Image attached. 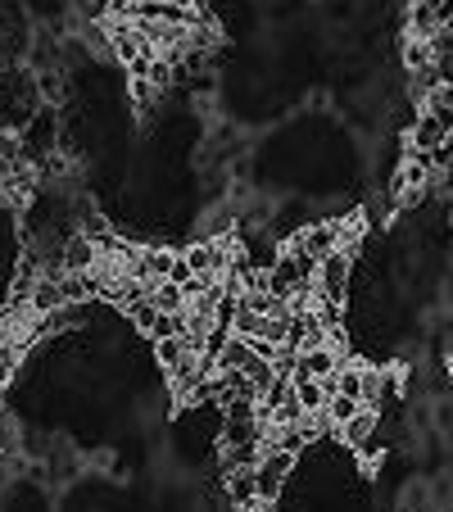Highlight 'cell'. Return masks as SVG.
Listing matches in <instances>:
<instances>
[{
  "mask_svg": "<svg viewBox=\"0 0 453 512\" xmlns=\"http://www.w3.org/2000/svg\"><path fill=\"white\" fill-rule=\"evenodd\" d=\"M358 408H363V404H358V399H349V395H331L327 413H322V417H327V426H331V435H336V431H340V426H345V422H349V417H354V413H358Z\"/></svg>",
  "mask_w": 453,
  "mask_h": 512,
  "instance_id": "ac0fdd59",
  "label": "cell"
},
{
  "mask_svg": "<svg viewBox=\"0 0 453 512\" xmlns=\"http://www.w3.org/2000/svg\"><path fill=\"white\" fill-rule=\"evenodd\" d=\"M150 300H155L159 313H186V286H177V281H159L155 290H150Z\"/></svg>",
  "mask_w": 453,
  "mask_h": 512,
  "instance_id": "2e32d148",
  "label": "cell"
},
{
  "mask_svg": "<svg viewBox=\"0 0 453 512\" xmlns=\"http://www.w3.org/2000/svg\"><path fill=\"white\" fill-rule=\"evenodd\" d=\"M449 127H453V114L449 109H431V105H422V114H417V123L408 127V155H435L444 145V136H449Z\"/></svg>",
  "mask_w": 453,
  "mask_h": 512,
  "instance_id": "277c9868",
  "label": "cell"
},
{
  "mask_svg": "<svg viewBox=\"0 0 453 512\" xmlns=\"http://www.w3.org/2000/svg\"><path fill=\"white\" fill-rule=\"evenodd\" d=\"M150 345H155V363H159V372H164V377H173L177 368H186V363L200 354V349H195L186 336H159V340H150Z\"/></svg>",
  "mask_w": 453,
  "mask_h": 512,
  "instance_id": "52a82bcc",
  "label": "cell"
},
{
  "mask_svg": "<svg viewBox=\"0 0 453 512\" xmlns=\"http://www.w3.org/2000/svg\"><path fill=\"white\" fill-rule=\"evenodd\" d=\"M354 259H358V254L340 245V250H331V254H327V259L313 263V290H318V300H322V304H331V309H345Z\"/></svg>",
  "mask_w": 453,
  "mask_h": 512,
  "instance_id": "6da1fadb",
  "label": "cell"
},
{
  "mask_svg": "<svg viewBox=\"0 0 453 512\" xmlns=\"http://www.w3.org/2000/svg\"><path fill=\"white\" fill-rule=\"evenodd\" d=\"M422 105H431V109H449V114H453V78H449V82H440V87H435L431 96L422 100Z\"/></svg>",
  "mask_w": 453,
  "mask_h": 512,
  "instance_id": "ffe728a7",
  "label": "cell"
},
{
  "mask_svg": "<svg viewBox=\"0 0 453 512\" xmlns=\"http://www.w3.org/2000/svg\"><path fill=\"white\" fill-rule=\"evenodd\" d=\"M345 363V358L336 354V349L322 340V345L313 349H295V377H318V381H331L336 377V368Z\"/></svg>",
  "mask_w": 453,
  "mask_h": 512,
  "instance_id": "8992f818",
  "label": "cell"
},
{
  "mask_svg": "<svg viewBox=\"0 0 453 512\" xmlns=\"http://www.w3.org/2000/svg\"><path fill=\"white\" fill-rule=\"evenodd\" d=\"M28 309L37 313V318H46V313L68 309V300H64V281H59V272H46V277L37 281V290L28 295Z\"/></svg>",
  "mask_w": 453,
  "mask_h": 512,
  "instance_id": "30bf717a",
  "label": "cell"
},
{
  "mask_svg": "<svg viewBox=\"0 0 453 512\" xmlns=\"http://www.w3.org/2000/svg\"><path fill=\"white\" fill-rule=\"evenodd\" d=\"M82 37H87V50H96L100 59H114V50H109V23H82Z\"/></svg>",
  "mask_w": 453,
  "mask_h": 512,
  "instance_id": "d6986e66",
  "label": "cell"
},
{
  "mask_svg": "<svg viewBox=\"0 0 453 512\" xmlns=\"http://www.w3.org/2000/svg\"><path fill=\"white\" fill-rule=\"evenodd\" d=\"M59 268L64 272H96L100 268V245L91 241L87 232H68L64 245H59Z\"/></svg>",
  "mask_w": 453,
  "mask_h": 512,
  "instance_id": "5b68a950",
  "label": "cell"
},
{
  "mask_svg": "<svg viewBox=\"0 0 453 512\" xmlns=\"http://www.w3.org/2000/svg\"><path fill=\"white\" fill-rule=\"evenodd\" d=\"M376 435H381V413H376V408H358V413L336 431V440L349 449H363L367 440H376Z\"/></svg>",
  "mask_w": 453,
  "mask_h": 512,
  "instance_id": "ba28073f",
  "label": "cell"
},
{
  "mask_svg": "<svg viewBox=\"0 0 453 512\" xmlns=\"http://www.w3.org/2000/svg\"><path fill=\"white\" fill-rule=\"evenodd\" d=\"M37 96H41V105H64V96H68V87H64V68H41L37 73Z\"/></svg>",
  "mask_w": 453,
  "mask_h": 512,
  "instance_id": "9a60e30c",
  "label": "cell"
},
{
  "mask_svg": "<svg viewBox=\"0 0 453 512\" xmlns=\"http://www.w3.org/2000/svg\"><path fill=\"white\" fill-rule=\"evenodd\" d=\"M440 5L444 0H413V5H408V37L431 41L435 32H440Z\"/></svg>",
  "mask_w": 453,
  "mask_h": 512,
  "instance_id": "7c38bea8",
  "label": "cell"
},
{
  "mask_svg": "<svg viewBox=\"0 0 453 512\" xmlns=\"http://www.w3.org/2000/svg\"><path fill=\"white\" fill-rule=\"evenodd\" d=\"M449 5H453V0H449Z\"/></svg>",
  "mask_w": 453,
  "mask_h": 512,
  "instance_id": "cb8c5ba5",
  "label": "cell"
},
{
  "mask_svg": "<svg viewBox=\"0 0 453 512\" xmlns=\"http://www.w3.org/2000/svg\"><path fill=\"white\" fill-rule=\"evenodd\" d=\"M191 277H195L191 263H186V254L177 250V259H173V272H168V281H177V286H191Z\"/></svg>",
  "mask_w": 453,
  "mask_h": 512,
  "instance_id": "44dd1931",
  "label": "cell"
},
{
  "mask_svg": "<svg viewBox=\"0 0 453 512\" xmlns=\"http://www.w3.org/2000/svg\"><path fill=\"white\" fill-rule=\"evenodd\" d=\"M304 281H313V259L304 250H295V245H281L277 263L268 268V290L277 300H290Z\"/></svg>",
  "mask_w": 453,
  "mask_h": 512,
  "instance_id": "7a4b0ae2",
  "label": "cell"
},
{
  "mask_svg": "<svg viewBox=\"0 0 453 512\" xmlns=\"http://www.w3.org/2000/svg\"><path fill=\"white\" fill-rule=\"evenodd\" d=\"M363 363H358V358H345V363H340L336 368V377H331V390H336V395H349V399H358V404H363Z\"/></svg>",
  "mask_w": 453,
  "mask_h": 512,
  "instance_id": "5bb4252c",
  "label": "cell"
},
{
  "mask_svg": "<svg viewBox=\"0 0 453 512\" xmlns=\"http://www.w3.org/2000/svg\"><path fill=\"white\" fill-rule=\"evenodd\" d=\"M449 209H453V204H449ZM449 227H453V218H449Z\"/></svg>",
  "mask_w": 453,
  "mask_h": 512,
  "instance_id": "7402d4cb",
  "label": "cell"
},
{
  "mask_svg": "<svg viewBox=\"0 0 453 512\" xmlns=\"http://www.w3.org/2000/svg\"><path fill=\"white\" fill-rule=\"evenodd\" d=\"M331 381H318V377H295V404H299V413L304 417H322L327 413V404H331Z\"/></svg>",
  "mask_w": 453,
  "mask_h": 512,
  "instance_id": "9c48e42d",
  "label": "cell"
},
{
  "mask_svg": "<svg viewBox=\"0 0 453 512\" xmlns=\"http://www.w3.org/2000/svg\"><path fill=\"white\" fill-rule=\"evenodd\" d=\"M254 358H259V354L250 349V340L232 331V336L222 340V349H218V368H222V372H250Z\"/></svg>",
  "mask_w": 453,
  "mask_h": 512,
  "instance_id": "4fadbf2b",
  "label": "cell"
},
{
  "mask_svg": "<svg viewBox=\"0 0 453 512\" xmlns=\"http://www.w3.org/2000/svg\"><path fill=\"white\" fill-rule=\"evenodd\" d=\"M449 381H453V368H449Z\"/></svg>",
  "mask_w": 453,
  "mask_h": 512,
  "instance_id": "603a6c76",
  "label": "cell"
},
{
  "mask_svg": "<svg viewBox=\"0 0 453 512\" xmlns=\"http://www.w3.org/2000/svg\"><path fill=\"white\" fill-rule=\"evenodd\" d=\"M295 458L299 454H290V449H272V445L263 449L259 463H254V485H259V499H268V503L281 499L290 472H295Z\"/></svg>",
  "mask_w": 453,
  "mask_h": 512,
  "instance_id": "3957f363",
  "label": "cell"
},
{
  "mask_svg": "<svg viewBox=\"0 0 453 512\" xmlns=\"http://www.w3.org/2000/svg\"><path fill=\"white\" fill-rule=\"evenodd\" d=\"M259 499V485H254V467H227V508H250Z\"/></svg>",
  "mask_w": 453,
  "mask_h": 512,
  "instance_id": "8fae6325",
  "label": "cell"
},
{
  "mask_svg": "<svg viewBox=\"0 0 453 512\" xmlns=\"http://www.w3.org/2000/svg\"><path fill=\"white\" fill-rule=\"evenodd\" d=\"M435 64V46L426 37H408L404 41V68L417 73V68H431Z\"/></svg>",
  "mask_w": 453,
  "mask_h": 512,
  "instance_id": "e0dca14e",
  "label": "cell"
}]
</instances>
